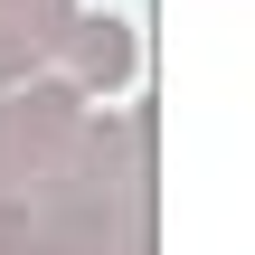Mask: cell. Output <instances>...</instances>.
Wrapping results in <instances>:
<instances>
[{
  "mask_svg": "<svg viewBox=\"0 0 255 255\" xmlns=\"http://www.w3.org/2000/svg\"><path fill=\"white\" fill-rule=\"evenodd\" d=\"M28 9H38L47 28H66V19H76V0H28Z\"/></svg>",
  "mask_w": 255,
  "mask_h": 255,
  "instance_id": "obj_2",
  "label": "cell"
},
{
  "mask_svg": "<svg viewBox=\"0 0 255 255\" xmlns=\"http://www.w3.org/2000/svg\"><path fill=\"white\" fill-rule=\"evenodd\" d=\"M57 47H66V85H76V95L132 76V28H123V19H85V9H76V19L57 28Z\"/></svg>",
  "mask_w": 255,
  "mask_h": 255,
  "instance_id": "obj_1",
  "label": "cell"
}]
</instances>
